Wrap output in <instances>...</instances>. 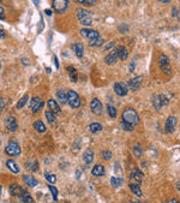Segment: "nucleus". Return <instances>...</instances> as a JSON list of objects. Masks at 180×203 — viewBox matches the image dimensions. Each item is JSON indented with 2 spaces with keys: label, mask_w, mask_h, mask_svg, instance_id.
Masks as SVG:
<instances>
[{
  "label": "nucleus",
  "mask_w": 180,
  "mask_h": 203,
  "mask_svg": "<svg viewBox=\"0 0 180 203\" xmlns=\"http://www.w3.org/2000/svg\"><path fill=\"white\" fill-rule=\"evenodd\" d=\"M56 99L60 105H65L67 102V93H65L63 89L61 90H58L56 92Z\"/></svg>",
  "instance_id": "393cba45"
},
{
  "label": "nucleus",
  "mask_w": 180,
  "mask_h": 203,
  "mask_svg": "<svg viewBox=\"0 0 180 203\" xmlns=\"http://www.w3.org/2000/svg\"><path fill=\"white\" fill-rule=\"evenodd\" d=\"M41 27L43 28V21H41V22H40V24H39V32L41 31Z\"/></svg>",
  "instance_id": "09e8293b"
},
{
  "label": "nucleus",
  "mask_w": 180,
  "mask_h": 203,
  "mask_svg": "<svg viewBox=\"0 0 180 203\" xmlns=\"http://www.w3.org/2000/svg\"><path fill=\"white\" fill-rule=\"evenodd\" d=\"M83 160H84L85 164H91L94 161V151L91 149H86L84 151V154H83Z\"/></svg>",
  "instance_id": "412c9836"
},
{
  "label": "nucleus",
  "mask_w": 180,
  "mask_h": 203,
  "mask_svg": "<svg viewBox=\"0 0 180 203\" xmlns=\"http://www.w3.org/2000/svg\"><path fill=\"white\" fill-rule=\"evenodd\" d=\"M77 18H78L79 22L83 24V25H90L91 22H93L91 13H90L88 10L82 8V7L77 8Z\"/></svg>",
  "instance_id": "f03ea898"
},
{
  "label": "nucleus",
  "mask_w": 180,
  "mask_h": 203,
  "mask_svg": "<svg viewBox=\"0 0 180 203\" xmlns=\"http://www.w3.org/2000/svg\"><path fill=\"white\" fill-rule=\"evenodd\" d=\"M22 62H23L24 64H25V65H28V64H29V62H28L27 59H22Z\"/></svg>",
  "instance_id": "6e6d98bb"
},
{
  "label": "nucleus",
  "mask_w": 180,
  "mask_h": 203,
  "mask_svg": "<svg viewBox=\"0 0 180 203\" xmlns=\"http://www.w3.org/2000/svg\"><path fill=\"white\" fill-rule=\"evenodd\" d=\"M114 92L119 96H126L127 92H129V87L123 82H118V83L114 84Z\"/></svg>",
  "instance_id": "9d476101"
},
{
  "label": "nucleus",
  "mask_w": 180,
  "mask_h": 203,
  "mask_svg": "<svg viewBox=\"0 0 180 203\" xmlns=\"http://www.w3.org/2000/svg\"><path fill=\"white\" fill-rule=\"evenodd\" d=\"M107 113L110 118H115L117 117V109L113 105H107Z\"/></svg>",
  "instance_id": "72a5a7b5"
},
{
  "label": "nucleus",
  "mask_w": 180,
  "mask_h": 203,
  "mask_svg": "<svg viewBox=\"0 0 180 203\" xmlns=\"http://www.w3.org/2000/svg\"><path fill=\"white\" fill-rule=\"evenodd\" d=\"M5 126H6V129H7L10 132H15L17 129H18V123H17L16 118L12 117V116H10V117L6 118V120H5Z\"/></svg>",
  "instance_id": "f8f14e48"
},
{
  "label": "nucleus",
  "mask_w": 180,
  "mask_h": 203,
  "mask_svg": "<svg viewBox=\"0 0 180 203\" xmlns=\"http://www.w3.org/2000/svg\"><path fill=\"white\" fill-rule=\"evenodd\" d=\"M4 37H5V32L2 29H0V39H4Z\"/></svg>",
  "instance_id": "de8ad7c7"
},
{
  "label": "nucleus",
  "mask_w": 180,
  "mask_h": 203,
  "mask_svg": "<svg viewBox=\"0 0 180 203\" xmlns=\"http://www.w3.org/2000/svg\"><path fill=\"white\" fill-rule=\"evenodd\" d=\"M133 126L132 124H130V123H127V121H124V120H121V129L123 130H125V131H127V132H131V131H133Z\"/></svg>",
  "instance_id": "f704fd0d"
},
{
  "label": "nucleus",
  "mask_w": 180,
  "mask_h": 203,
  "mask_svg": "<svg viewBox=\"0 0 180 203\" xmlns=\"http://www.w3.org/2000/svg\"><path fill=\"white\" fill-rule=\"evenodd\" d=\"M110 184L113 187H119L121 184H123V179H119V178H115V177H112L110 178Z\"/></svg>",
  "instance_id": "4c0bfd02"
},
{
  "label": "nucleus",
  "mask_w": 180,
  "mask_h": 203,
  "mask_svg": "<svg viewBox=\"0 0 180 203\" xmlns=\"http://www.w3.org/2000/svg\"><path fill=\"white\" fill-rule=\"evenodd\" d=\"M0 196H1V186H0Z\"/></svg>",
  "instance_id": "4d7b16f0"
},
{
  "label": "nucleus",
  "mask_w": 180,
  "mask_h": 203,
  "mask_svg": "<svg viewBox=\"0 0 180 203\" xmlns=\"http://www.w3.org/2000/svg\"><path fill=\"white\" fill-rule=\"evenodd\" d=\"M47 106H48V108L51 109V111H52L54 114H60V113H61V109H60V106H59V103L55 101V100H53V99L48 100Z\"/></svg>",
  "instance_id": "dca6fc26"
},
{
  "label": "nucleus",
  "mask_w": 180,
  "mask_h": 203,
  "mask_svg": "<svg viewBox=\"0 0 180 203\" xmlns=\"http://www.w3.org/2000/svg\"><path fill=\"white\" fill-rule=\"evenodd\" d=\"M118 60V53H117V49H114V51H112L109 54L106 55V58H105V62L107 64V65H113V64H115Z\"/></svg>",
  "instance_id": "f3484780"
},
{
  "label": "nucleus",
  "mask_w": 180,
  "mask_h": 203,
  "mask_svg": "<svg viewBox=\"0 0 180 203\" xmlns=\"http://www.w3.org/2000/svg\"><path fill=\"white\" fill-rule=\"evenodd\" d=\"M4 17H5V11H4V8L0 6V19H4Z\"/></svg>",
  "instance_id": "a18cd8bd"
},
{
  "label": "nucleus",
  "mask_w": 180,
  "mask_h": 203,
  "mask_svg": "<svg viewBox=\"0 0 180 203\" xmlns=\"http://www.w3.org/2000/svg\"><path fill=\"white\" fill-rule=\"evenodd\" d=\"M32 126H34V129L40 133H43L47 131V127H46V125H45V123H43L42 120H36Z\"/></svg>",
  "instance_id": "5701e85b"
},
{
  "label": "nucleus",
  "mask_w": 180,
  "mask_h": 203,
  "mask_svg": "<svg viewBox=\"0 0 180 203\" xmlns=\"http://www.w3.org/2000/svg\"><path fill=\"white\" fill-rule=\"evenodd\" d=\"M66 70H67V73H69V76H70L71 81H72V82H76L77 78H78V73H77L76 69H75L73 66H67Z\"/></svg>",
  "instance_id": "c85d7f7f"
},
{
  "label": "nucleus",
  "mask_w": 180,
  "mask_h": 203,
  "mask_svg": "<svg viewBox=\"0 0 180 203\" xmlns=\"http://www.w3.org/2000/svg\"><path fill=\"white\" fill-rule=\"evenodd\" d=\"M72 51L75 52V54L77 55V58H83L84 55V46L80 43V42H76V43H72Z\"/></svg>",
  "instance_id": "2eb2a0df"
},
{
  "label": "nucleus",
  "mask_w": 180,
  "mask_h": 203,
  "mask_svg": "<svg viewBox=\"0 0 180 203\" xmlns=\"http://www.w3.org/2000/svg\"><path fill=\"white\" fill-rule=\"evenodd\" d=\"M115 49H117L118 58H120L121 60H126L129 58V49L125 46H119Z\"/></svg>",
  "instance_id": "aec40b11"
},
{
  "label": "nucleus",
  "mask_w": 180,
  "mask_h": 203,
  "mask_svg": "<svg viewBox=\"0 0 180 203\" xmlns=\"http://www.w3.org/2000/svg\"><path fill=\"white\" fill-rule=\"evenodd\" d=\"M5 153L10 156H18L21 155V147L17 144L16 142H8L6 148H5Z\"/></svg>",
  "instance_id": "39448f33"
},
{
  "label": "nucleus",
  "mask_w": 180,
  "mask_h": 203,
  "mask_svg": "<svg viewBox=\"0 0 180 203\" xmlns=\"http://www.w3.org/2000/svg\"><path fill=\"white\" fill-rule=\"evenodd\" d=\"M46 15H47V16H52V11H51V10H46Z\"/></svg>",
  "instance_id": "603ef678"
},
{
  "label": "nucleus",
  "mask_w": 180,
  "mask_h": 203,
  "mask_svg": "<svg viewBox=\"0 0 180 203\" xmlns=\"http://www.w3.org/2000/svg\"><path fill=\"white\" fill-rule=\"evenodd\" d=\"M48 189H49L51 194L53 195V200H54V201H58V190H56V189H55L54 186H52L51 184L48 185Z\"/></svg>",
  "instance_id": "ea45409f"
},
{
  "label": "nucleus",
  "mask_w": 180,
  "mask_h": 203,
  "mask_svg": "<svg viewBox=\"0 0 180 203\" xmlns=\"http://www.w3.org/2000/svg\"><path fill=\"white\" fill-rule=\"evenodd\" d=\"M121 120L127 121V123L132 124L133 126H134V125H138V123H139L138 114H137V112H136L133 108L124 109V112H123V114H121Z\"/></svg>",
  "instance_id": "f257e3e1"
},
{
  "label": "nucleus",
  "mask_w": 180,
  "mask_h": 203,
  "mask_svg": "<svg viewBox=\"0 0 180 203\" xmlns=\"http://www.w3.org/2000/svg\"><path fill=\"white\" fill-rule=\"evenodd\" d=\"M23 180H24V183L30 187H35L36 185H37V180L35 179L32 176H28V174H25V176H23Z\"/></svg>",
  "instance_id": "b1692460"
},
{
  "label": "nucleus",
  "mask_w": 180,
  "mask_h": 203,
  "mask_svg": "<svg viewBox=\"0 0 180 203\" xmlns=\"http://www.w3.org/2000/svg\"><path fill=\"white\" fill-rule=\"evenodd\" d=\"M91 173L94 177H102L105 174V167L102 165H95L91 170Z\"/></svg>",
  "instance_id": "4be33fe9"
},
{
  "label": "nucleus",
  "mask_w": 180,
  "mask_h": 203,
  "mask_svg": "<svg viewBox=\"0 0 180 203\" xmlns=\"http://www.w3.org/2000/svg\"><path fill=\"white\" fill-rule=\"evenodd\" d=\"M89 45L93 47H100L103 45V39H101V37H96V39L89 40Z\"/></svg>",
  "instance_id": "473e14b6"
},
{
  "label": "nucleus",
  "mask_w": 180,
  "mask_h": 203,
  "mask_svg": "<svg viewBox=\"0 0 180 203\" xmlns=\"http://www.w3.org/2000/svg\"><path fill=\"white\" fill-rule=\"evenodd\" d=\"M80 35L84 37V39H88V40H93V39H96V37H100V34H99V31L94 30V29H82L80 30Z\"/></svg>",
  "instance_id": "ddd939ff"
},
{
  "label": "nucleus",
  "mask_w": 180,
  "mask_h": 203,
  "mask_svg": "<svg viewBox=\"0 0 180 203\" xmlns=\"http://www.w3.org/2000/svg\"><path fill=\"white\" fill-rule=\"evenodd\" d=\"M42 107H43V101L40 99L39 96L32 97V101H30V109H32V113H37Z\"/></svg>",
  "instance_id": "9b49d317"
},
{
  "label": "nucleus",
  "mask_w": 180,
  "mask_h": 203,
  "mask_svg": "<svg viewBox=\"0 0 180 203\" xmlns=\"http://www.w3.org/2000/svg\"><path fill=\"white\" fill-rule=\"evenodd\" d=\"M177 189L180 191V180H178V181H177Z\"/></svg>",
  "instance_id": "864d4df0"
},
{
  "label": "nucleus",
  "mask_w": 180,
  "mask_h": 203,
  "mask_svg": "<svg viewBox=\"0 0 180 203\" xmlns=\"http://www.w3.org/2000/svg\"><path fill=\"white\" fill-rule=\"evenodd\" d=\"M114 45H115V42H110V43H108V45H106L105 48H103V51H107V49H109L110 47H114Z\"/></svg>",
  "instance_id": "c03bdc74"
},
{
  "label": "nucleus",
  "mask_w": 180,
  "mask_h": 203,
  "mask_svg": "<svg viewBox=\"0 0 180 203\" xmlns=\"http://www.w3.org/2000/svg\"><path fill=\"white\" fill-rule=\"evenodd\" d=\"M90 109H91V112L96 114V116H100L102 113V103L100 100H97V99H93V101L90 103Z\"/></svg>",
  "instance_id": "4468645a"
},
{
  "label": "nucleus",
  "mask_w": 180,
  "mask_h": 203,
  "mask_svg": "<svg viewBox=\"0 0 180 203\" xmlns=\"http://www.w3.org/2000/svg\"><path fill=\"white\" fill-rule=\"evenodd\" d=\"M168 99H167V96H164V95H156V96H154V99H153V103H154V107L156 109H161L163 106L166 105H168Z\"/></svg>",
  "instance_id": "423d86ee"
},
{
  "label": "nucleus",
  "mask_w": 180,
  "mask_h": 203,
  "mask_svg": "<svg viewBox=\"0 0 180 203\" xmlns=\"http://www.w3.org/2000/svg\"><path fill=\"white\" fill-rule=\"evenodd\" d=\"M101 156L103 160H106V161H109L110 159H112V153L108 151V150H103L101 153Z\"/></svg>",
  "instance_id": "79ce46f5"
},
{
  "label": "nucleus",
  "mask_w": 180,
  "mask_h": 203,
  "mask_svg": "<svg viewBox=\"0 0 180 203\" xmlns=\"http://www.w3.org/2000/svg\"><path fill=\"white\" fill-rule=\"evenodd\" d=\"M45 116H46V118H47V120H48V123H49V124H54L55 121H56V117H55V114L52 112V111H51V109L46 111Z\"/></svg>",
  "instance_id": "7c9ffc66"
},
{
  "label": "nucleus",
  "mask_w": 180,
  "mask_h": 203,
  "mask_svg": "<svg viewBox=\"0 0 180 203\" xmlns=\"http://www.w3.org/2000/svg\"><path fill=\"white\" fill-rule=\"evenodd\" d=\"M143 178H144V174L142 173L141 170H138L137 167H134V168H132V171H131V174H130V179H131V181L132 183H134V184H141L142 180H143Z\"/></svg>",
  "instance_id": "0eeeda50"
},
{
  "label": "nucleus",
  "mask_w": 180,
  "mask_h": 203,
  "mask_svg": "<svg viewBox=\"0 0 180 203\" xmlns=\"http://www.w3.org/2000/svg\"><path fill=\"white\" fill-rule=\"evenodd\" d=\"M160 2H163V4H167V2H171L172 0H158Z\"/></svg>",
  "instance_id": "8fccbe9b"
},
{
  "label": "nucleus",
  "mask_w": 180,
  "mask_h": 203,
  "mask_svg": "<svg viewBox=\"0 0 180 203\" xmlns=\"http://www.w3.org/2000/svg\"><path fill=\"white\" fill-rule=\"evenodd\" d=\"M25 167L30 172H35L37 171V168H39V164H37L36 160H28L27 164H25Z\"/></svg>",
  "instance_id": "cd10ccee"
},
{
  "label": "nucleus",
  "mask_w": 180,
  "mask_h": 203,
  "mask_svg": "<svg viewBox=\"0 0 180 203\" xmlns=\"http://www.w3.org/2000/svg\"><path fill=\"white\" fill-rule=\"evenodd\" d=\"M45 178L48 180V183H52V184H54L56 181V177L54 174H51V173H45Z\"/></svg>",
  "instance_id": "58836bf2"
},
{
  "label": "nucleus",
  "mask_w": 180,
  "mask_h": 203,
  "mask_svg": "<svg viewBox=\"0 0 180 203\" xmlns=\"http://www.w3.org/2000/svg\"><path fill=\"white\" fill-rule=\"evenodd\" d=\"M28 99H29V96H28V95H24L23 97H22L19 101L17 102V109L23 108L24 106H25V103H27V101H28Z\"/></svg>",
  "instance_id": "c9c22d12"
},
{
  "label": "nucleus",
  "mask_w": 180,
  "mask_h": 203,
  "mask_svg": "<svg viewBox=\"0 0 180 203\" xmlns=\"http://www.w3.org/2000/svg\"><path fill=\"white\" fill-rule=\"evenodd\" d=\"M77 1L83 5H86V6H94L97 0H77Z\"/></svg>",
  "instance_id": "a19ab883"
},
{
  "label": "nucleus",
  "mask_w": 180,
  "mask_h": 203,
  "mask_svg": "<svg viewBox=\"0 0 180 203\" xmlns=\"http://www.w3.org/2000/svg\"><path fill=\"white\" fill-rule=\"evenodd\" d=\"M32 1H34V4H35L36 6H39L40 5V0H32Z\"/></svg>",
  "instance_id": "3c124183"
},
{
  "label": "nucleus",
  "mask_w": 180,
  "mask_h": 203,
  "mask_svg": "<svg viewBox=\"0 0 180 203\" xmlns=\"http://www.w3.org/2000/svg\"><path fill=\"white\" fill-rule=\"evenodd\" d=\"M177 118L174 117V116H169V117L167 118V120H166V125H164V130H166V132L167 133H173L174 132V130H175V127H177Z\"/></svg>",
  "instance_id": "6e6552de"
},
{
  "label": "nucleus",
  "mask_w": 180,
  "mask_h": 203,
  "mask_svg": "<svg viewBox=\"0 0 180 203\" xmlns=\"http://www.w3.org/2000/svg\"><path fill=\"white\" fill-rule=\"evenodd\" d=\"M54 62H55V67L59 69V62H58V58H56L55 55H54Z\"/></svg>",
  "instance_id": "49530a36"
},
{
  "label": "nucleus",
  "mask_w": 180,
  "mask_h": 203,
  "mask_svg": "<svg viewBox=\"0 0 180 203\" xmlns=\"http://www.w3.org/2000/svg\"><path fill=\"white\" fill-rule=\"evenodd\" d=\"M129 187H130V190H131L136 196H138V197H141L142 196V190L138 184H134V183H133V184H130Z\"/></svg>",
  "instance_id": "c756f323"
},
{
  "label": "nucleus",
  "mask_w": 180,
  "mask_h": 203,
  "mask_svg": "<svg viewBox=\"0 0 180 203\" xmlns=\"http://www.w3.org/2000/svg\"><path fill=\"white\" fill-rule=\"evenodd\" d=\"M0 1H4V0H0Z\"/></svg>",
  "instance_id": "13d9d810"
},
{
  "label": "nucleus",
  "mask_w": 180,
  "mask_h": 203,
  "mask_svg": "<svg viewBox=\"0 0 180 203\" xmlns=\"http://www.w3.org/2000/svg\"><path fill=\"white\" fill-rule=\"evenodd\" d=\"M158 66H160V69L164 75H171L172 73V66H171V62H169L168 57L161 55L158 58Z\"/></svg>",
  "instance_id": "7ed1b4c3"
},
{
  "label": "nucleus",
  "mask_w": 180,
  "mask_h": 203,
  "mask_svg": "<svg viewBox=\"0 0 180 203\" xmlns=\"http://www.w3.org/2000/svg\"><path fill=\"white\" fill-rule=\"evenodd\" d=\"M69 6V0H53V8L55 12L61 13Z\"/></svg>",
  "instance_id": "1a4fd4ad"
},
{
  "label": "nucleus",
  "mask_w": 180,
  "mask_h": 203,
  "mask_svg": "<svg viewBox=\"0 0 180 203\" xmlns=\"http://www.w3.org/2000/svg\"><path fill=\"white\" fill-rule=\"evenodd\" d=\"M89 130H90L91 133L99 132V131L102 130V125L100 123H93V124H90V126H89Z\"/></svg>",
  "instance_id": "2f4dec72"
},
{
  "label": "nucleus",
  "mask_w": 180,
  "mask_h": 203,
  "mask_svg": "<svg viewBox=\"0 0 180 203\" xmlns=\"http://www.w3.org/2000/svg\"><path fill=\"white\" fill-rule=\"evenodd\" d=\"M67 103L72 108H78L80 106V97L78 96V94L73 90H69L67 92Z\"/></svg>",
  "instance_id": "20e7f679"
},
{
  "label": "nucleus",
  "mask_w": 180,
  "mask_h": 203,
  "mask_svg": "<svg viewBox=\"0 0 180 203\" xmlns=\"http://www.w3.org/2000/svg\"><path fill=\"white\" fill-rule=\"evenodd\" d=\"M129 30V25L127 24H123V25H120L119 27V31L120 32H125V31Z\"/></svg>",
  "instance_id": "37998d69"
},
{
  "label": "nucleus",
  "mask_w": 180,
  "mask_h": 203,
  "mask_svg": "<svg viewBox=\"0 0 180 203\" xmlns=\"http://www.w3.org/2000/svg\"><path fill=\"white\" fill-rule=\"evenodd\" d=\"M23 187H21L19 185H17V184H13V185H10L8 187V192H10V195L11 196H16V197H19L21 194L23 192Z\"/></svg>",
  "instance_id": "6ab92c4d"
},
{
  "label": "nucleus",
  "mask_w": 180,
  "mask_h": 203,
  "mask_svg": "<svg viewBox=\"0 0 180 203\" xmlns=\"http://www.w3.org/2000/svg\"><path fill=\"white\" fill-rule=\"evenodd\" d=\"M141 83H142V77H133L131 78L130 81H129V84L127 87L130 88V89H132V90H137L139 87H141Z\"/></svg>",
  "instance_id": "a211bd4d"
},
{
  "label": "nucleus",
  "mask_w": 180,
  "mask_h": 203,
  "mask_svg": "<svg viewBox=\"0 0 180 203\" xmlns=\"http://www.w3.org/2000/svg\"><path fill=\"white\" fill-rule=\"evenodd\" d=\"M19 198H21V201H22V202H27V203L34 202V200H32V196L30 195V192H29V191H27V190H23V192L21 194Z\"/></svg>",
  "instance_id": "bb28decb"
},
{
  "label": "nucleus",
  "mask_w": 180,
  "mask_h": 203,
  "mask_svg": "<svg viewBox=\"0 0 180 203\" xmlns=\"http://www.w3.org/2000/svg\"><path fill=\"white\" fill-rule=\"evenodd\" d=\"M175 10H177L175 7L173 8V16H177V15H178V11H175Z\"/></svg>",
  "instance_id": "5fc2aeb1"
},
{
  "label": "nucleus",
  "mask_w": 180,
  "mask_h": 203,
  "mask_svg": "<svg viewBox=\"0 0 180 203\" xmlns=\"http://www.w3.org/2000/svg\"><path fill=\"white\" fill-rule=\"evenodd\" d=\"M132 153L134 156H137V157H139V156H142V148L139 144H134L133 146V149H132Z\"/></svg>",
  "instance_id": "e433bc0d"
},
{
  "label": "nucleus",
  "mask_w": 180,
  "mask_h": 203,
  "mask_svg": "<svg viewBox=\"0 0 180 203\" xmlns=\"http://www.w3.org/2000/svg\"><path fill=\"white\" fill-rule=\"evenodd\" d=\"M6 166H7V168L10 170L11 172H13L15 174H17V173H19V167H18V165L13 161V160H7L6 161Z\"/></svg>",
  "instance_id": "a878e982"
}]
</instances>
